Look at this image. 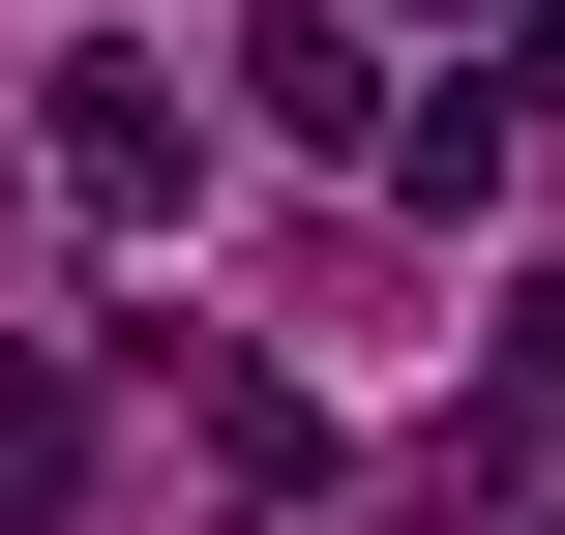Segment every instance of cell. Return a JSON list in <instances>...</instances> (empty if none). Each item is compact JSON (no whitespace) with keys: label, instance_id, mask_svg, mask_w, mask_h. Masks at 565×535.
Here are the masks:
<instances>
[{"label":"cell","instance_id":"obj_1","mask_svg":"<svg viewBox=\"0 0 565 535\" xmlns=\"http://www.w3.org/2000/svg\"><path fill=\"white\" fill-rule=\"evenodd\" d=\"M30 149H60V208H89V238H179V179H209L179 60H60V119H30Z\"/></svg>","mask_w":565,"mask_h":535},{"label":"cell","instance_id":"obj_3","mask_svg":"<svg viewBox=\"0 0 565 535\" xmlns=\"http://www.w3.org/2000/svg\"><path fill=\"white\" fill-rule=\"evenodd\" d=\"M507 119H536V89H417V119H387V208H507Z\"/></svg>","mask_w":565,"mask_h":535},{"label":"cell","instance_id":"obj_2","mask_svg":"<svg viewBox=\"0 0 565 535\" xmlns=\"http://www.w3.org/2000/svg\"><path fill=\"white\" fill-rule=\"evenodd\" d=\"M238 89H268L298 149H387V119H417V89L358 60V0H268V30H238Z\"/></svg>","mask_w":565,"mask_h":535},{"label":"cell","instance_id":"obj_5","mask_svg":"<svg viewBox=\"0 0 565 535\" xmlns=\"http://www.w3.org/2000/svg\"><path fill=\"white\" fill-rule=\"evenodd\" d=\"M507 387H565V268H536V298H507Z\"/></svg>","mask_w":565,"mask_h":535},{"label":"cell","instance_id":"obj_4","mask_svg":"<svg viewBox=\"0 0 565 535\" xmlns=\"http://www.w3.org/2000/svg\"><path fill=\"white\" fill-rule=\"evenodd\" d=\"M89 506V387H60V357H0V535H60Z\"/></svg>","mask_w":565,"mask_h":535}]
</instances>
